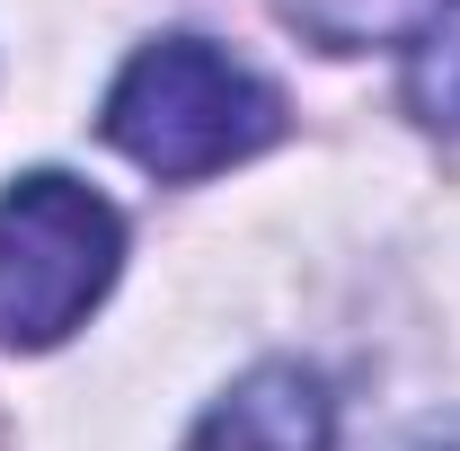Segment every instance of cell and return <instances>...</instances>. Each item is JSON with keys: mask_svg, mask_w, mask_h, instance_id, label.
Segmentation results:
<instances>
[{"mask_svg": "<svg viewBox=\"0 0 460 451\" xmlns=\"http://www.w3.org/2000/svg\"><path fill=\"white\" fill-rule=\"evenodd\" d=\"M275 89L204 36H160L107 89V142L151 177H213L275 142Z\"/></svg>", "mask_w": 460, "mask_h": 451, "instance_id": "1", "label": "cell"}, {"mask_svg": "<svg viewBox=\"0 0 460 451\" xmlns=\"http://www.w3.org/2000/svg\"><path fill=\"white\" fill-rule=\"evenodd\" d=\"M124 222L98 186L36 169L0 195V345H62L115 283Z\"/></svg>", "mask_w": 460, "mask_h": 451, "instance_id": "2", "label": "cell"}, {"mask_svg": "<svg viewBox=\"0 0 460 451\" xmlns=\"http://www.w3.org/2000/svg\"><path fill=\"white\" fill-rule=\"evenodd\" d=\"M328 443H337L328 381L301 363H257L248 381L213 398V416L195 425L186 451H328Z\"/></svg>", "mask_w": 460, "mask_h": 451, "instance_id": "3", "label": "cell"}, {"mask_svg": "<svg viewBox=\"0 0 460 451\" xmlns=\"http://www.w3.org/2000/svg\"><path fill=\"white\" fill-rule=\"evenodd\" d=\"M407 107L434 133H460V0H443L407 45Z\"/></svg>", "mask_w": 460, "mask_h": 451, "instance_id": "4", "label": "cell"}, {"mask_svg": "<svg viewBox=\"0 0 460 451\" xmlns=\"http://www.w3.org/2000/svg\"><path fill=\"white\" fill-rule=\"evenodd\" d=\"M425 451H460V443H425Z\"/></svg>", "mask_w": 460, "mask_h": 451, "instance_id": "5", "label": "cell"}]
</instances>
